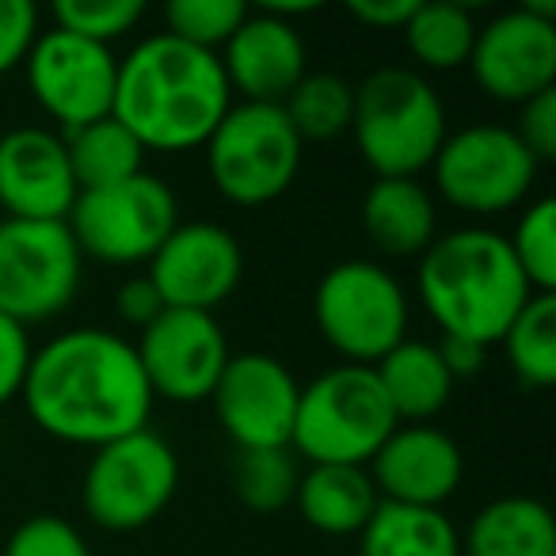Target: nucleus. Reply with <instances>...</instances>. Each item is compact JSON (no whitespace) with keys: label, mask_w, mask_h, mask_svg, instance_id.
<instances>
[{"label":"nucleus","mask_w":556,"mask_h":556,"mask_svg":"<svg viewBox=\"0 0 556 556\" xmlns=\"http://www.w3.org/2000/svg\"><path fill=\"white\" fill-rule=\"evenodd\" d=\"M138 363L156 401L202 404L210 401L225 363L232 358L225 328L214 313L164 309L134 343Z\"/></svg>","instance_id":"4468645a"},{"label":"nucleus","mask_w":556,"mask_h":556,"mask_svg":"<svg viewBox=\"0 0 556 556\" xmlns=\"http://www.w3.org/2000/svg\"><path fill=\"white\" fill-rule=\"evenodd\" d=\"M518 386L548 389L556 381V294H533L500 340Z\"/></svg>","instance_id":"bb28decb"},{"label":"nucleus","mask_w":556,"mask_h":556,"mask_svg":"<svg viewBox=\"0 0 556 556\" xmlns=\"http://www.w3.org/2000/svg\"><path fill=\"white\" fill-rule=\"evenodd\" d=\"M378 503L366 465H309L294 492L302 522L325 538H358Z\"/></svg>","instance_id":"412c9836"},{"label":"nucleus","mask_w":556,"mask_h":556,"mask_svg":"<svg viewBox=\"0 0 556 556\" xmlns=\"http://www.w3.org/2000/svg\"><path fill=\"white\" fill-rule=\"evenodd\" d=\"M85 278L65 222H0V313L31 328L62 317Z\"/></svg>","instance_id":"9b49d317"},{"label":"nucleus","mask_w":556,"mask_h":556,"mask_svg":"<svg viewBox=\"0 0 556 556\" xmlns=\"http://www.w3.org/2000/svg\"><path fill=\"white\" fill-rule=\"evenodd\" d=\"M378 374V386L393 408L396 424H431L454 396L457 381L442 366V355L427 340H404L370 366Z\"/></svg>","instance_id":"5701e85b"},{"label":"nucleus","mask_w":556,"mask_h":556,"mask_svg":"<svg viewBox=\"0 0 556 556\" xmlns=\"http://www.w3.org/2000/svg\"><path fill=\"white\" fill-rule=\"evenodd\" d=\"M20 401L42 434L65 446L100 450L146 431L156 396L126 336L70 328L35 348Z\"/></svg>","instance_id":"f257e3e1"},{"label":"nucleus","mask_w":556,"mask_h":556,"mask_svg":"<svg viewBox=\"0 0 556 556\" xmlns=\"http://www.w3.org/2000/svg\"><path fill=\"white\" fill-rule=\"evenodd\" d=\"M4 556H92V545L70 518L31 515L9 533Z\"/></svg>","instance_id":"473e14b6"},{"label":"nucleus","mask_w":556,"mask_h":556,"mask_svg":"<svg viewBox=\"0 0 556 556\" xmlns=\"http://www.w3.org/2000/svg\"><path fill=\"white\" fill-rule=\"evenodd\" d=\"M518 134V141L526 146V153L538 164H548L556 156V88L533 96L518 108V123L510 126Z\"/></svg>","instance_id":"f704fd0d"},{"label":"nucleus","mask_w":556,"mask_h":556,"mask_svg":"<svg viewBox=\"0 0 556 556\" xmlns=\"http://www.w3.org/2000/svg\"><path fill=\"white\" fill-rule=\"evenodd\" d=\"M386 503L442 507L465 480V454L442 427L396 424L366 465Z\"/></svg>","instance_id":"a211bd4d"},{"label":"nucleus","mask_w":556,"mask_h":556,"mask_svg":"<svg viewBox=\"0 0 556 556\" xmlns=\"http://www.w3.org/2000/svg\"><path fill=\"white\" fill-rule=\"evenodd\" d=\"M416 298L442 336L495 348L533 290L510 255L507 232L462 225L439 232L419 255Z\"/></svg>","instance_id":"7ed1b4c3"},{"label":"nucleus","mask_w":556,"mask_h":556,"mask_svg":"<svg viewBox=\"0 0 556 556\" xmlns=\"http://www.w3.org/2000/svg\"><path fill=\"white\" fill-rule=\"evenodd\" d=\"M439 355H442V366L450 370V378L462 381V378H477L488 363V351L484 343H472V340H454V336H442L439 343Z\"/></svg>","instance_id":"58836bf2"},{"label":"nucleus","mask_w":556,"mask_h":556,"mask_svg":"<svg viewBox=\"0 0 556 556\" xmlns=\"http://www.w3.org/2000/svg\"><path fill=\"white\" fill-rule=\"evenodd\" d=\"M282 111L305 146L309 141H336L351 130L355 85L336 77V73H305L294 92L282 100Z\"/></svg>","instance_id":"cd10ccee"},{"label":"nucleus","mask_w":556,"mask_h":556,"mask_svg":"<svg viewBox=\"0 0 556 556\" xmlns=\"http://www.w3.org/2000/svg\"><path fill=\"white\" fill-rule=\"evenodd\" d=\"M348 12L370 31H401L416 12V0H351Z\"/></svg>","instance_id":"4c0bfd02"},{"label":"nucleus","mask_w":556,"mask_h":556,"mask_svg":"<svg viewBox=\"0 0 556 556\" xmlns=\"http://www.w3.org/2000/svg\"><path fill=\"white\" fill-rule=\"evenodd\" d=\"M538 168L518 134L500 123H472L446 134L431 164L439 199L472 217L522 210L538 184Z\"/></svg>","instance_id":"9d476101"},{"label":"nucleus","mask_w":556,"mask_h":556,"mask_svg":"<svg viewBox=\"0 0 556 556\" xmlns=\"http://www.w3.org/2000/svg\"><path fill=\"white\" fill-rule=\"evenodd\" d=\"M465 70L488 100L522 108L526 100L556 88V20L538 16L526 4L500 12L477 27Z\"/></svg>","instance_id":"dca6fc26"},{"label":"nucleus","mask_w":556,"mask_h":556,"mask_svg":"<svg viewBox=\"0 0 556 556\" xmlns=\"http://www.w3.org/2000/svg\"><path fill=\"white\" fill-rule=\"evenodd\" d=\"M313 320L348 366H378L408 340L412 302L401 278L374 260H343L313 290Z\"/></svg>","instance_id":"0eeeda50"},{"label":"nucleus","mask_w":556,"mask_h":556,"mask_svg":"<svg viewBox=\"0 0 556 556\" xmlns=\"http://www.w3.org/2000/svg\"><path fill=\"white\" fill-rule=\"evenodd\" d=\"M179 488V457L168 439L146 427L92 450L80 480V507L100 530L134 533L168 510Z\"/></svg>","instance_id":"6e6552de"},{"label":"nucleus","mask_w":556,"mask_h":556,"mask_svg":"<svg viewBox=\"0 0 556 556\" xmlns=\"http://www.w3.org/2000/svg\"><path fill=\"white\" fill-rule=\"evenodd\" d=\"M396 416L370 366H332L298 396L290 450L309 465H370Z\"/></svg>","instance_id":"39448f33"},{"label":"nucleus","mask_w":556,"mask_h":556,"mask_svg":"<svg viewBox=\"0 0 556 556\" xmlns=\"http://www.w3.org/2000/svg\"><path fill=\"white\" fill-rule=\"evenodd\" d=\"M214 191L232 206H267L294 187L305 141L282 103H232L202 146Z\"/></svg>","instance_id":"423d86ee"},{"label":"nucleus","mask_w":556,"mask_h":556,"mask_svg":"<svg viewBox=\"0 0 556 556\" xmlns=\"http://www.w3.org/2000/svg\"><path fill=\"white\" fill-rule=\"evenodd\" d=\"M302 469L294 450H237L232 462V492L248 510L275 515L282 507H294V492Z\"/></svg>","instance_id":"c85d7f7f"},{"label":"nucleus","mask_w":556,"mask_h":556,"mask_svg":"<svg viewBox=\"0 0 556 556\" xmlns=\"http://www.w3.org/2000/svg\"><path fill=\"white\" fill-rule=\"evenodd\" d=\"M358 556H462V530L442 507L381 500L358 533Z\"/></svg>","instance_id":"b1692460"},{"label":"nucleus","mask_w":556,"mask_h":556,"mask_svg":"<svg viewBox=\"0 0 556 556\" xmlns=\"http://www.w3.org/2000/svg\"><path fill=\"white\" fill-rule=\"evenodd\" d=\"M477 27L480 24L465 4H454V0L424 4V0H416V12L401 27V35L412 62L419 65L416 73H454L469 65Z\"/></svg>","instance_id":"a878e982"},{"label":"nucleus","mask_w":556,"mask_h":556,"mask_svg":"<svg viewBox=\"0 0 556 556\" xmlns=\"http://www.w3.org/2000/svg\"><path fill=\"white\" fill-rule=\"evenodd\" d=\"M141 20H146L141 0H58L54 4L58 31L100 42V47H111L123 35H130Z\"/></svg>","instance_id":"2f4dec72"},{"label":"nucleus","mask_w":556,"mask_h":556,"mask_svg":"<svg viewBox=\"0 0 556 556\" xmlns=\"http://www.w3.org/2000/svg\"><path fill=\"white\" fill-rule=\"evenodd\" d=\"M462 556H556L553 510L533 495H500L469 518Z\"/></svg>","instance_id":"4be33fe9"},{"label":"nucleus","mask_w":556,"mask_h":556,"mask_svg":"<svg viewBox=\"0 0 556 556\" xmlns=\"http://www.w3.org/2000/svg\"><path fill=\"white\" fill-rule=\"evenodd\" d=\"M31 355H35L31 332L0 313V408L9 401H20V389H24Z\"/></svg>","instance_id":"c9c22d12"},{"label":"nucleus","mask_w":556,"mask_h":556,"mask_svg":"<svg viewBox=\"0 0 556 556\" xmlns=\"http://www.w3.org/2000/svg\"><path fill=\"white\" fill-rule=\"evenodd\" d=\"M229 108V80L210 50L161 31L118 58L111 118H118L146 153L202 149Z\"/></svg>","instance_id":"f03ea898"},{"label":"nucleus","mask_w":556,"mask_h":556,"mask_svg":"<svg viewBox=\"0 0 556 556\" xmlns=\"http://www.w3.org/2000/svg\"><path fill=\"white\" fill-rule=\"evenodd\" d=\"M115 313H118V320H123V325L138 328V332H146V328L161 317L164 302H161V294H156L153 282H149V275H130V278H123V282H118Z\"/></svg>","instance_id":"e433bc0d"},{"label":"nucleus","mask_w":556,"mask_h":556,"mask_svg":"<svg viewBox=\"0 0 556 556\" xmlns=\"http://www.w3.org/2000/svg\"><path fill=\"white\" fill-rule=\"evenodd\" d=\"M248 16V4L240 0H172L164 9V35L187 42V47L222 54Z\"/></svg>","instance_id":"7c9ffc66"},{"label":"nucleus","mask_w":556,"mask_h":556,"mask_svg":"<svg viewBox=\"0 0 556 556\" xmlns=\"http://www.w3.org/2000/svg\"><path fill=\"white\" fill-rule=\"evenodd\" d=\"M164 309L214 313L244 278V248L217 222H179L146 263Z\"/></svg>","instance_id":"2eb2a0df"},{"label":"nucleus","mask_w":556,"mask_h":556,"mask_svg":"<svg viewBox=\"0 0 556 556\" xmlns=\"http://www.w3.org/2000/svg\"><path fill=\"white\" fill-rule=\"evenodd\" d=\"M62 138H65V153H70L73 179H77V191L123 184V179H134L146 172V149H141V141L111 115L96 118V123L80 126V130L62 134Z\"/></svg>","instance_id":"393cba45"},{"label":"nucleus","mask_w":556,"mask_h":556,"mask_svg":"<svg viewBox=\"0 0 556 556\" xmlns=\"http://www.w3.org/2000/svg\"><path fill=\"white\" fill-rule=\"evenodd\" d=\"M77 194L62 134L47 126L0 134V210L12 222H65Z\"/></svg>","instance_id":"f3484780"},{"label":"nucleus","mask_w":556,"mask_h":556,"mask_svg":"<svg viewBox=\"0 0 556 556\" xmlns=\"http://www.w3.org/2000/svg\"><path fill=\"white\" fill-rule=\"evenodd\" d=\"M39 39V9L31 0H0V80L24 70Z\"/></svg>","instance_id":"72a5a7b5"},{"label":"nucleus","mask_w":556,"mask_h":556,"mask_svg":"<svg viewBox=\"0 0 556 556\" xmlns=\"http://www.w3.org/2000/svg\"><path fill=\"white\" fill-rule=\"evenodd\" d=\"M24 77L42 115L58 123V134H70L111 115L118 58L111 47L50 27L35 39L24 62Z\"/></svg>","instance_id":"f8f14e48"},{"label":"nucleus","mask_w":556,"mask_h":556,"mask_svg":"<svg viewBox=\"0 0 556 556\" xmlns=\"http://www.w3.org/2000/svg\"><path fill=\"white\" fill-rule=\"evenodd\" d=\"M217 62L240 103H282L309 73V50L294 24L263 9H248L244 24L232 31Z\"/></svg>","instance_id":"6ab92c4d"},{"label":"nucleus","mask_w":556,"mask_h":556,"mask_svg":"<svg viewBox=\"0 0 556 556\" xmlns=\"http://www.w3.org/2000/svg\"><path fill=\"white\" fill-rule=\"evenodd\" d=\"M348 134L374 179H419L450 134L446 103L424 73L386 65L355 85Z\"/></svg>","instance_id":"20e7f679"},{"label":"nucleus","mask_w":556,"mask_h":556,"mask_svg":"<svg viewBox=\"0 0 556 556\" xmlns=\"http://www.w3.org/2000/svg\"><path fill=\"white\" fill-rule=\"evenodd\" d=\"M358 222L381 255L419 260L439 237V202L419 179H374L358 206Z\"/></svg>","instance_id":"aec40b11"},{"label":"nucleus","mask_w":556,"mask_h":556,"mask_svg":"<svg viewBox=\"0 0 556 556\" xmlns=\"http://www.w3.org/2000/svg\"><path fill=\"white\" fill-rule=\"evenodd\" d=\"M302 386L282 358L244 351L225 363L210 404L237 450H287Z\"/></svg>","instance_id":"ddd939ff"},{"label":"nucleus","mask_w":556,"mask_h":556,"mask_svg":"<svg viewBox=\"0 0 556 556\" xmlns=\"http://www.w3.org/2000/svg\"><path fill=\"white\" fill-rule=\"evenodd\" d=\"M65 225L80 260L138 267L153 260L156 248L179 225V202L164 179L141 172L123 184L80 191Z\"/></svg>","instance_id":"1a4fd4ad"},{"label":"nucleus","mask_w":556,"mask_h":556,"mask_svg":"<svg viewBox=\"0 0 556 556\" xmlns=\"http://www.w3.org/2000/svg\"><path fill=\"white\" fill-rule=\"evenodd\" d=\"M507 244L533 294H556V202H526L515 229L507 232Z\"/></svg>","instance_id":"c756f323"}]
</instances>
